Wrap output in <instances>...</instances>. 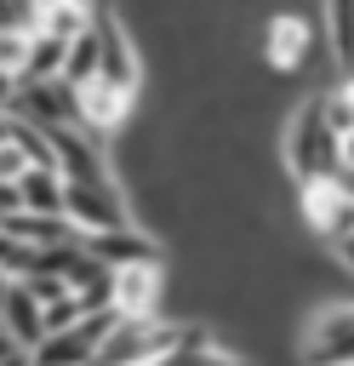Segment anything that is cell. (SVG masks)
Masks as SVG:
<instances>
[{
	"label": "cell",
	"mask_w": 354,
	"mask_h": 366,
	"mask_svg": "<svg viewBox=\"0 0 354 366\" xmlns=\"http://www.w3.org/2000/svg\"><path fill=\"white\" fill-rule=\"evenodd\" d=\"M183 343H188V332L177 320H166V315H143V320H120L114 315V326H108V337H103L91 366H166Z\"/></svg>",
	"instance_id": "cell-1"
},
{
	"label": "cell",
	"mask_w": 354,
	"mask_h": 366,
	"mask_svg": "<svg viewBox=\"0 0 354 366\" xmlns=\"http://www.w3.org/2000/svg\"><path fill=\"white\" fill-rule=\"evenodd\" d=\"M285 160H291L297 183H308V177H337L343 143H337L331 126L320 120V103H303V109H297V120H291V132H285Z\"/></svg>",
	"instance_id": "cell-2"
},
{
	"label": "cell",
	"mask_w": 354,
	"mask_h": 366,
	"mask_svg": "<svg viewBox=\"0 0 354 366\" xmlns=\"http://www.w3.org/2000/svg\"><path fill=\"white\" fill-rule=\"evenodd\" d=\"M297 212H303V229H314L320 240H348L354 234V194L337 183V177H308L297 183Z\"/></svg>",
	"instance_id": "cell-3"
},
{
	"label": "cell",
	"mask_w": 354,
	"mask_h": 366,
	"mask_svg": "<svg viewBox=\"0 0 354 366\" xmlns=\"http://www.w3.org/2000/svg\"><path fill=\"white\" fill-rule=\"evenodd\" d=\"M69 92H74V132H97V137L120 132L137 109V92H120L103 74H91L86 86H69Z\"/></svg>",
	"instance_id": "cell-4"
},
{
	"label": "cell",
	"mask_w": 354,
	"mask_h": 366,
	"mask_svg": "<svg viewBox=\"0 0 354 366\" xmlns=\"http://www.w3.org/2000/svg\"><path fill=\"white\" fill-rule=\"evenodd\" d=\"M160 297H166V269H160V263L108 269V315L143 320V315H160Z\"/></svg>",
	"instance_id": "cell-5"
},
{
	"label": "cell",
	"mask_w": 354,
	"mask_h": 366,
	"mask_svg": "<svg viewBox=\"0 0 354 366\" xmlns=\"http://www.w3.org/2000/svg\"><path fill=\"white\" fill-rule=\"evenodd\" d=\"M63 217L80 234H108L126 229V200L114 183H63Z\"/></svg>",
	"instance_id": "cell-6"
},
{
	"label": "cell",
	"mask_w": 354,
	"mask_h": 366,
	"mask_svg": "<svg viewBox=\"0 0 354 366\" xmlns=\"http://www.w3.org/2000/svg\"><path fill=\"white\" fill-rule=\"evenodd\" d=\"M108 326H114V315H108V309L80 315L69 332H51V337L34 349V366H91V360H97V349H103V337H108Z\"/></svg>",
	"instance_id": "cell-7"
},
{
	"label": "cell",
	"mask_w": 354,
	"mask_h": 366,
	"mask_svg": "<svg viewBox=\"0 0 354 366\" xmlns=\"http://www.w3.org/2000/svg\"><path fill=\"white\" fill-rule=\"evenodd\" d=\"M303 366H354V303L314 315V332L303 337Z\"/></svg>",
	"instance_id": "cell-8"
},
{
	"label": "cell",
	"mask_w": 354,
	"mask_h": 366,
	"mask_svg": "<svg viewBox=\"0 0 354 366\" xmlns=\"http://www.w3.org/2000/svg\"><path fill=\"white\" fill-rule=\"evenodd\" d=\"M97 40H103L97 74H103L108 86H120V92H137L143 63H137V46H131V34H126V23H120L114 11H97Z\"/></svg>",
	"instance_id": "cell-9"
},
{
	"label": "cell",
	"mask_w": 354,
	"mask_h": 366,
	"mask_svg": "<svg viewBox=\"0 0 354 366\" xmlns=\"http://www.w3.org/2000/svg\"><path fill=\"white\" fill-rule=\"evenodd\" d=\"M263 57H268V69H280V74L303 69V63L314 57V29H308V17H297V11L268 17V29H263Z\"/></svg>",
	"instance_id": "cell-10"
},
{
	"label": "cell",
	"mask_w": 354,
	"mask_h": 366,
	"mask_svg": "<svg viewBox=\"0 0 354 366\" xmlns=\"http://www.w3.org/2000/svg\"><path fill=\"white\" fill-rule=\"evenodd\" d=\"M80 252L103 269H126V263H160L154 240L137 229H108V234H80Z\"/></svg>",
	"instance_id": "cell-11"
},
{
	"label": "cell",
	"mask_w": 354,
	"mask_h": 366,
	"mask_svg": "<svg viewBox=\"0 0 354 366\" xmlns=\"http://www.w3.org/2000/svg\"><path fill=\"white\" fill-rule=\"evenodd\" d=\"M91 23H97V6H80V0H34V34H46V40L74 46Z\"/></svg>",
	"instance_id": "cell-12"
},
{
	"label": "cell",
	"mask_w": 354,
	"mask_h": 366,
	"mask_svg": "<svg viewBox=\"0 0 354 366\" xmlns=\"http://www.w3.org/2000/svg\"><path fill=\"white\" fill-rule=\"evenodd\" d=\"M0 332H6L17 349H29V355H34L40 337H46V326H40V303H34L17 280H11V292L0 297Z\"/></svg>",
	"instance_id": "cell-13"
},
{
	"label": "cell",
	"mask_w": 354,
	"mask_h": 366,
	"mask_svg": "<svg viewBox=\"0 0 354 366\" xmlns=\"http://www.w3.org/2000/svg\"><path fill=\"white\" fill-rule=\"evenodd\" d=\"M17 212L63 217V172H23L17 177Z\"/></svg>",
	"instance_id": "cell-14"
},
{
	"label": "cell",
	"mask_w": 354,
	"mask_h": 366,
	"mask_svg": "<svg viewBox=\"0 0 354 366\" xmlns=\"http://www.w3.org/2000/svg\"><path fill=\"white\" fill-rule=\"evenodd\" d=\"M320 23H325V46H331L337 80H343V74H354V6L343 0V6H331Z\"/></svg>",
	"instance_id": "cell-15"
},
{
	"label": "cell",
	"mask_w": 354,
	"mask_h": 366,
	"mask_svg": "<svg viewBox=\"0 0 354 366\" xmlns=\"http://www.w3.org/2000/svg\"><path fill=\"white\" fill-rule=\"evenodd\" d=\"M29 57H34V34H23V29L0 23V74L23 86V80H29Z\"/></svg>",
	"instance_id": "cell-16"
},
{
	"label": "cell",
	"mask_w": 354,
	"mask_h": 366,
	"mask_svg": "<svg viewBox=\"0 0 354 366\" xmlns=\"http://www.w3.org/2000/svg\"><path fill=\"white\" fill-rule=\"evenodd\" d=\"M63 57H69V46H63V40H46V34H34L29 80H34V86H46V80H63ZM29 80H23V86H29Z\"/></svg>",
	"instance_id": "cell-17"
},
{
	"label": "cell",
	"mask_w": 354,
	"mask_h": 366,
	"mask_svg": "<svg viewBox=\"0 0 354 366\" xmlns=\"http://www.w3.org/2000/svg\"><path fill=\"white\" fill-rule=\"evenodd\" d=\"M23 172H34V166H29V154L6 137V143H0V189H17V177H23Z\"/></svg>",
	"instance_id": "cell-18"
},
{
	"label": "cell",
	"mask_w": 354,
	"mask_h": 366,
	"mask_svg": "<svg viewBox=\"0 0 354 366\" xmlns=\"http://www.w3.org/2000/svg\"><path fill=\"white\" fill-rule=\"evenodd\" d=\"M337 263L354 274V234H348V240H337Z\"/></svg>",
	"instance_id": "cell-19"
},
{
	"label": "cell",
	"mask_w": 354,
	"mask_h": 366,
	"mask_svg": "<svg viewBox=\"0 0 354 366\" xmlns=\"http://www.w3.org/2000/svg\"><path fill=\"white\" fill-rule=\"evenodd\" d=\"M11 355H29V349H17V343H11L6 332H0V360H11Z\"/></svg>",
	"instance_id": "cell-20"
},
{
	"label": "cell",
	"mask_w": 354,
	"mask_h": 366,
	"mask_svg": "<svg viewBox=\"0 0 354 366\" xmlns=\"http://www.w3.org/2000/svg\"><path fill=\"white\" fill-rule=\"evenodd\" d=\"M0 366H34V355H11V360H0Z\"/></svg>",
	"instance_id": "cell-21"
}]
</instances>
